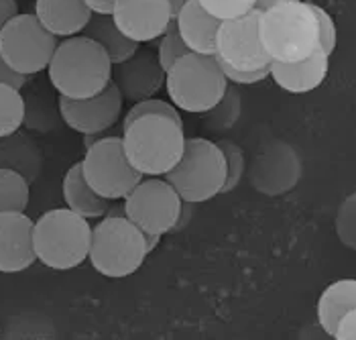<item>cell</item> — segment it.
<instances>
[{"instance_id": "obj_36", "label": "cell", "mask_w": 356, "mask_h": 340, "mask_svg": "<svg viewBox=\"0 0 356 340\" xmlns=\"http://www.w3.org/2000/svg\"><path fill=\"white\" fill-rule=\"evenodd\" d=\"M17 15H19V2L17 0H0V31Z\"/></svg>"}, {"instance_id": "obj_17", "label": "cell", "mask_w": 356, "mask_h": 340, "mask_svg": "<svg viewBox=\"0 0 356 340\" xmlns=\"http://www.w3.org/2000/svg\"><path fill=\"white\" fill-rule=\"evenodd\" d=\"M330 70V56L318 49L300 61H271L273 82L289 94H307L324 84Z\"/></svg>"}, {"instance_id": "obj_13", "label": "cell", "mask_w": 356, "mask_h": 340, "mask_svg": "<svg viewBox=\"0 0 356 340\" xmlns=\"http://www.w3.org/2000/svg\"><path fill=\"white\" fill-rule=\"evenodd\" d=\"M122 94L112 80L108 86L90 98H65L59 96L57 108L61 120L76 133L102 135L112 129L122 113Z\"/></svg>"}, {"instance_id": "obj_7", "label": "cell", "mask_w": 356, "mask_h": 340, "mask_svg": "<svg viewBox=\"0 0 356 340\" xmlns=\"http://www.w3.org/2000/svg\"><path fill=\"white\" fill-rule=\"evenodd\" d=\"M163 177L184 202L202 204L222 194L226 181V157L218 143L202 137L186 139L181 159Z\"/></svg>"}, {"instance_id": "obj_11", "label": "cell", "mask_w": 356, "mask_h": 340, "mask_svg": "<svg viewBox=\"0 0 356 340\" xmlns=\"http://www.w3.org/2000/svg\"><path fill=\"white\" fill-rule=\"evenodd\" d=\"M261 10L252 8L241 17L222 21L216 35V57L236 70H261L271 65L259 35Z\"/></svg>"}, {"instance_id": "obj_27", "label": "cell", "mask_w": 356, "mask_h": 340, "mask_svg": "<svg viewBox=\"0 0 356 340\" xmlns=\"http://www.w3.org/2000/svg\"><path fill=\"white\" fill-rule=\"evenodd\" d=\"M218 145L226 157V181H224V190H222V194H226V192H232L241 184V179L247 171V161H245V151L236 143L222 139L218 141Z\"/></svg>"}, {"instance_id": "obj_41", "label": "cell", "mask_w": 356, "mask_h": 340, "mask_svg": "<svg viewBox=\"0 0 356 340\" xmlns=\"http://www.w3.org/2000/svg\"><path fill=\"white\" fill-rule=\"evenodd\" d=\"M0 339H2V330H0Z\"/></svg>"}, {"instance_id": "obj_24", "label": "cell", "mask_w": 356, "mask_h": 340, "mask_svg": "<svg viewBox=\"0 0 356 340\" xmlns=\"http://www.w3.org/2000/svg\"><path fill=\"white\" fill-rule=\"evenodd\" d=\"M31 200V184L25 175L0 168V214L25 212Z\"/></svg>"}, {"instance_id": "obj_33", "label": "cell", "mask_w": 356, "mask_h": 340, "mask_svg": "<svg viewBox=\"0 0 356 340\" xmlns=\"http://www.w3.org/2000/svg\"><path fill=\"white\" fill-rule=\"evenodd\" d=\"M220 61V67L226 76L228 82L232 84H241V86H250V84H259L263 80H267L271 76V65L269 67H261V70H252V72H245V70H236L232 65H228L226 61Z\"/></svg>"}, {"instance_id": "obj_21", "label": "cell", "mask_w": 356, "mask_h": 340, "mask_svg": "<svg viewBox=\"0 0 356 340\" xmlns=\"http://www.w3.org/2000/svg\"><path fill=\"white\" fill-rule=\"evenodd\" d=\"M61 192L65 206L74 212H78L80 216L92 220V218H102L108 214L110 200L102 198L83 177L82 163H74L61 184Z\"/></svg>"}, {"instance_id": "obj_28", "label": "cell", "mask_w": 356, "mask_h": 340, "mask_svg": "<svg viewBox=\"0 0 356 340\" xmlns=\"http://www.w3.org/2000/svg\"><path fill=\"white\" fill-rule=\"evenodd\" d=\"M336 234L344 247L356 251V192L342 200L336 212Z\"/></svg>"}, {"instance_id": "obj_40", "label": "cell", "mask_w": 356, "mask_h": 340, "mask_svg": "<svg viewBox=\"0 0 356 340\" xmlns=\"http://www.w3.org/2000/svg\"><path fill=\"white\" fill-rule=\"evenodd\" d=\"M188 0H169V4H171V13H173V19H175V15L181 10V6L186 4Z\"/></svg>"}, {"instance_id": "obj_2", "label": "cell", "mask_w": 356, "mask_h": 340, "mask_svg": "<svg viewBox=\"0 0 356 340\" xmlns=\"http://www.w3.org/2000/svg\"><path fill=\"white\" fill-rule=\"evenodd\" d=\"M259 35L271 61H300L320 49L318 19L312 2L287 0L261 10Z\"/></svg>"}, {"instance_id": "obj_22", "label": "cell", "mask_w": 356, "mask_h": 340, "mask_svg": "<svg viewBox=\"0 0 356 340\" xmlns=\"http://www.w3.org/2000/svg\"><path fill=\"white\" fill-rule=\"evenodd\" d=\"M82 35L94 39L106 54L112 63L124 61L138 49L137 41L129 39L118 25L114 23L112 15H90L88 25L83 27Z\"/></svg>"}, {"instance_id": "obj_20", "label": "cell", "mask_w": 356, "mask_h": 340, "mask_svg": "<svg viewBox=\"0 0 356 340\" xmlns=\"http://www.w3.org/2000/svg\"><path fill=\"white\" fill-rule=\"evenodd\" d=\"M0 168L17 171L27 177L29 184H33L43 168V153L31 135L17 131L0 137Z\"/></svg>"}, {"instance_id": "obj_18", "label": "cell", "mask_w": 356, "mask_h": 340, "mask_svg": "<svg viewBox=\"0 0 356 340\" xmlns=\"http://www.w3.org/2000/svg\"><path fill=\"white\" fill-rule=\"evenodd\" d=\"M218 17L208 13L200 0H188L175 15V27L184 43L193 54L216 56V35L220 27Z\"/></svg>"}, {"instance_id": "obj_9", "label": "cell", "mask_w": 356, "mask_h": 340, "mask_svg": "<svg viewBox=\"0 0 356 340\" xmlns=\"http://www.w3.org/2000/svg\"><path fill=\"white\" fill-rule=\"evenodd\" d=\"M59 39L41 25L35 13H19L0 31V56L23 76L47 70Z\"/></svg>"}, {"instance_id": "obj_1", "label": "cell", "mask_w": 356, "mask_h": 340, "mask_svg": "<svg viewBox=\"0 0 356 340\" xmlns=\"http://www.w3.org/2000/svg\"><path fill=\"white\" fill-rule=\"evenodd\" d=\"M47 76L59 96L90 98L112 80V61L94 39L80 33L57 43Z\"/></svg>"}, {"instance_id": "obj_19", "label": "cell", "mask_w": 356, "mask_h": 340, "mask_svg": "<svg viewBox=\"0 0 356 340\" xmlns=\"http://www.w3.org/2000/svg\"><path fill=\"white\" fill-rule=\"evenodd\" d=\"M90 15L83 0H35V17L57 39L80 35Z\"/></svg>"}, {"instance_id": "obj_39", "label": "cell", "mask_w": 356, "mask_h": 340, "mask_svg": "<svg viewBox=\"0 0 356 340\" xmlns=\"http://www.w3.org/2000/svg\"><path fill=\"white\" fill-rule=\"evenodd\" d=\"M281 2H287V0H257L254 8L257 10H267V8H271L275 4H281Z\"/></svg>"}, {"instance_id": "obj_38", "label": "cell", "mask_w": 356, "mask_h": 340, "mask_svg": "<svg viewBox=\"0 0 356 340\" xmlns=\"http://www.w3.org/2000/svg\"><path fill=\"white\" fill-rule=\"evenodd\" d=\"M145 234V241H147V249H149V253H153L157 247H159V243H161V234H153V232H143Z\"/></svg>"}, {"instance_id": "obj_30", "label": "cell", "mask_w": 356, "mask_h": 340, "mask_svg": "<svg viewBox=\"0 0 356 340\" xmlns=\"http://www.w3.org/2000/svg\"><path fill=\"white\" fill-rule=\"evenodd\" d=\"M186 54H190L188 45L184 43L181 35L177 33V27H175V21L173 25L165 31L163 35L159 37V43H157V56H159V61L161 65L165 67V72L179 59L184 57Z\"/></svg>"}, {"instance_id": "obj_31", "label": "cell", "mask_w": 356, "mask_h": 340, "mask_svg": "<svg viewBox=\"0 0 356 340\" xmlns=\"http://www.w3.org/2000/svg\"><path fill=\"white\" fill-rule=\"evenodd\" d=\"M254 2L257 0H200V4L212 13L214 17H218L220 21H226V19H234V17H241L248 10L254 8Z\"/></svg>"}, {"instance_id": "obj_25", "label": "cell", "mask_w": 356, "mask_h": 340, "mask_svg": "<svg viewBox=\"0 0 356 340\" xmlns=\"http://www.w3.org/2000/svg\"><path fill=\"white\" fill-rule=\"evenodd\" d=\"M27 100L19 88L0 84V137L21 131L25 124Z\"/></svg>"}, {"instance_id": "obj_29", "label": "cell", "mask_w": 356, "mask_h": 340, "mask_svg": "<svg viewBox=\"0 0 356 340\" xmlns=\"http://www.w3.org/2000/svg\"><path fill=\"white\" fill-rule=\"evenodd\" d=\"M143 114H161V116H167V118H171V120H175V122H179V124H184V118H181V114H179V108L175 106V104H171V102H167V100H159V98H147V100H140V102H135L131 108H129V113L124 116V124H122V129L127 127V124H131L135 118L138 116H143Z\"/></svg>"}, {"instance_id": "obj_3", "label": "cell", "mask_w": 356, "mask_h": 340, "mask_svg": "<svg viewBox=\"0 0 356 340\" xmlns=\"http://www.w3.org/2000/svg\"><path fill=\"white\" fill-rule=\"evenodd\" d=\"M122 147L138 173L161 177L184 155V124L161 114H143L122 129Z\"/></svg>"}, {"instance_id": "obj_4", "label": "cell", "mask_w": 356, "mask_h": 340, "mask_svg": "<svg viewBox=\"0 0 356 340\" xmlns=\"http://www.w3.org/2000/svg\"><path fill=\"white\" fill-rule=\"evenodd\" d=\"M92 227L88 218L65 208L41 214L33 225V245L37 261L55 271L80 267L90 255Z\"/></svg>"}, {"instance_id": "obj_35", "label": "cell", "mask_w": 356, "mask_h": 340, "mask_svg": "<svg viewBox=\"0 0 356 340\" xmlns=\"http://www.w3.org/2000/svg\"><path fill=\"white\" fill-rule=\"evenodd\" d=\"M27 76H23V74H19V72H15L4 59L0 56V84H8V86H15V88H19V90H23L25 86H27Z\"/></svg>"}, {"instance_id": "obj_15", "label": "cell", "mask_w": 356, "mask_h": 340, "mask_svg": "<svg viewBox=\"0 0 356 340\" xmlns=\"http://www.w3.org/2000/svg\"><path fill=\"white\" fill-rule=\"evenodd\" d=\"M112 19L137 43L157 41L175 21L169 0H116Z\"/></svg>"}, {"instance_id": "obj_32", "label": "cell", "mask_w": 356, "mask_h": 340, "mask_svg": "<svg viewBox=\"0 0 356 340\" xmlns=\"http://www.w3.org/2000/svg\"><path fill=\"white\" fill-rule=\"evenodd\" d=\"M312 8L316 13V19H318V31H320V49L326 54V56H332L334 49H336V43H338V29H336V23L332 19L326 8H322L320 4H314L312 2Z\"/></svg>"}, {"instance_id": "obj_16", "label": "cell", "mask_w": 356, "mask_h": 340, "mask_svg": "<svg viewBox=\"0 0 356 340\" xmlns=\"http://www.w3.org/2000/svg\"><path fill=\"white\" fill-rule=\"evenodd\" d=\"M33 225L25 212L0 214V273H21L37 261Z\"/></svg>"}, {"instance_id": "obj_5", "label": "cell", "mask_w": 356, "mask_h": 340, "mask_svg": "<svg viewBox=\"0 0 356 340\" xmlns=\"http://www.w3.org/2000/svg\"><path fill=\"white\" fill-rule=\"evenodd\" d=\"M149 255L143 230L131 222L124 212L106 214L92 228V243L88 261L92 267L112 280L137 273Z\"/></svg>"}, {"instance_id": "obj_23", "label": "cell", "mask_w": 356, "mask_h": 340, "mask_svg": "<svg viewBox=\"0 0 356 340\" xmlns=\"http://www.w3.org/2000/svg\"><path fill=\"white\" fill-rule=\"evenodd\" d=\"M356 308V280H340L330 284L318 300V322L322 330L334 337L342 316Z\"/></svg>"}, {"instance_id": "obj_8", "label": "cell", "mask_w": 356, "mask_h": 340, "mask_svg": "<svg viewBox=\"0 0 356 340\" xmlns=\"http://www.w3.org/2000/svg\"><path fill=\"white\" fill-rule=\"evenodd\" d=\"M86 181L106 200H124L143 179L129 161L122 137L94 139L86 135V155L80 161Z\"/></svg>"}, {"instance_id": "obj_6", "label": "cell", "mask_w": 356, "mask_h": 340, "mask_svg": "<svg viewBox=\"0 0 356 340\" xmlns=\"http://www.w3.org/2000/svg\"><path fill=\"white\" fill-rule=\"evenodd\" d=\"M165 88L171 104L190 114L208 113L224 96L228 80L216 56L186 54L165 74Z\"/></svg>"}, {"instance_id": "obj_37", "label": "cell", "mask_w": 356, "mask_h": 340, "mask_svg": "<svg viewBox=\"0 0 356 340\" xmlns=\"http://www.w3.org/2000/svg\"><path fill=\"white\" fill-rule=\"evenodd\" d=\"M92 15H112L116 0H83Z\"/></svg>"}, {"instance_id": "obj_10", "label": "cell", "mask_w": 356, "mask_h": 340, "mask_svg": "<svg viewBox=\"0 0 356 340\" xmlns=\"http://www.w3.org/2000/svg\"><path fill=\"white\" fill-rule=\"evenodd\" d=\"M184 200L173 186L161 177L140 179L124 198V216L135 222L143 232L167 234L171 232L181 214Z\"/></svg>"}, {"instance_id": "obj_12", "label": "cell", "mask_w": 356, "mask_h": 340, "mask_svg": "<svg viewBox=\"0 0 356 340\" xmlns=\"http://www.w3.org/2000/svg\"><path fill=\"white\" fill-rule=\"evenodd\" d=\"M303 165L298 151L285 141L267 143L248 168L250 186L265 196H283L302 179Z\"/></svg>"}, {"instance_id": "obj_26", "label": "cell", "mask_w": 356, "mask_h": 340, "mask_svg": "<svg viewBox=\"0 0 356 340\" xmlns=\"http://www.w3.org/2000/svg\"><path fill=\"white\" fill-rule=\"evenodd\" d=\"M241 104H243L241 94L228 86L224 96L216 102V106H212L208 113H204L206 129L210 133H224V131L232 129L241 116Z\"/></svg>"}, {"instance_id": "obj_14", "label": "cell", "mask_w": 356, "mask_h": 340, "mask_svg": "<svg viewBox=\"0 0 356 340\" xmlns=\"http://www.w3.org/2000/svg\"><path fill=\"white\" fill-rule=\"evenodd\" d=\"M165 67L157 49L140 47L124 61L112 63V82L118 86L127 102H140L153 98L165 86Z\"/></svg>"}, {"instance_id": "obj_34", "label": "cell", "mask_w": 356, "mask_h": 340, "mask_svg": "<svg viewBox=\"0 0 356 340\" xmlns=\"http://www.w3.org/2000/svg\"><path fill=\"white\" fill-rule=\"evenodd\" d=\"M332 339L336 340H356V308L342 316V320L336 326V332Z\"/></svg>"}]
</instances>
